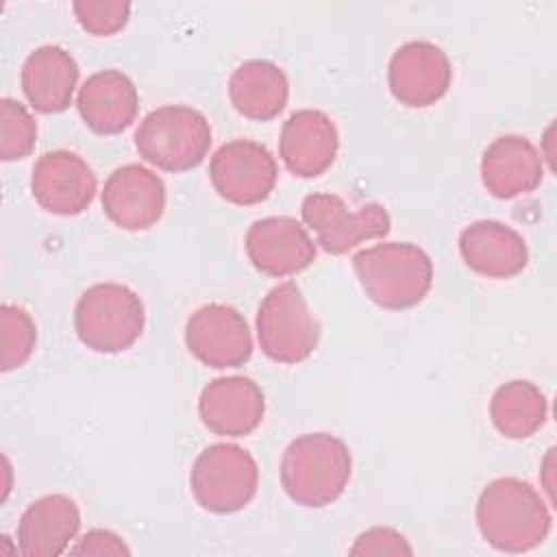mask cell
Masks as SVG:
<instances>
[{"label":"cell","mask_w":557,"mask_h":557,"mask_svg":"<svg viewBox=\"0 0 557 557\" xmlns=\"http://www.w3.org/2000/svg\"><path fill=\"white\" fill-rule=\"evenodd\" d=\"M453 67L446 52L431 41H407L389 61L387 81L392 96L405 107H429L450 85Z\"/></svg>","instance_id":"obj_13"},{"label":"cell","mask_w":557,"mask_h":557,"mask_svg":"<svg viewBox=\"0 0 557 557\" xmlns=\"http://www.w3.org/2000/svg\"><path fill=\"white\" fill-rule=\"evenodd\" d=\"M459 252L470 270L487 278H509L527 268L529 250L518 231L496 220H479L459 235Z\"/></svg>","instance_id":"obj_17"},{"label":"cell","mask_w":557,"mask_h":557,"mask_svg":"<svg viewBox=\"0 0 557 557\" xmlns=\"http://www.w3.org/2000/svg\"><path fill=\"white\" fill-rule=\"evenodd\" d=\"M198 413L209 431L242 437L252 433L263 420V392L248 376H220L202 389Z\"/></svg>","instance_id":"obj_15"},{"label":"cell","mask_w":557,"mask_h":557,"mask_svg":"<svg viewBox=\"0 0 557 557\" xmlns=\"http://www.w3.org/2000/svg\"><path fill=\"white\" fill-rule=\"evenodd\" d=\"M128 546L122 542L120 535L107 529H91L87 531L78 544L72 548V555H128Z\"/></svg>","instance_id":"obj_28"},{"label":"cell","mask_w":557,"mask_h":557,"mask_svg":"<svg viewBox=\"0 0 557 557\" xmlns=\"http://www.w3.org/2000/svg\"><path fill=\"white\" fill-rule=\"evenodd\" d=\"M189 485L196 503L213 513L244 509L259 485V468L237 444H211L194 461Z\"/></svg>","instance_id":"obj_7"},{"label":"cell","mask_w":557,"mask_h":557,"mask_svg":"<svg viewBox=\"0 0 557 557\" xmlns=\"http://www.w3.org/2000/svg\"><path fill=\"white\" fill-rule=\"evenodd\" d=\"M337 146L339 137L333 120L322 111L300 109L283 124L278 152L292 174L313 178L331 168Z\"/></svg>","instance_id":"obj_16"},{"label":"cell","mask_w":557,"mask_h":557,"mask_svg":"<svg viewBox=\"0 0 557 557\" xmlns=\"http://www.w3.org/2000/svg\"><path fill=\"white\" fill-rule=\"evenodd\" d=\"M139 157L165 172H185L202 163L211 146L207 117L185 104L150 111L135 131Z\"/></svg>","instance_id":"obj_4"},{"label":"cell","mask_w":557,"mask_h":557,"mask_svg":"<svg viewBox=\"0 0 557 557\" xmlns=\"http://www.w3.org/2000/svg\"><path fill=\"white\" fill-rule=\"evenodd\" d=\"M141 298L120 283H96L83 292L74 309L78 339L96 352H122L144 331Z\"/></svg>","instance_id":"obj_5"},{"label":"cell","mask_w":557,"mask_h":557,"mask_svg":"<svg viewBox=\"0 0 557 557\" xmlns=\"http://www.w3.org/2000/svg\"><path fill=\"white\" fill-rule=\"evenodd\" d=\"M352 268L368 298L392 311L418 305L433 283L429 255L409 242H385L359 250Z\"/></svg>","instance_id":"obj_3"},{"label":"cell","mask_w":557,"mask_h":557,"mask_svg":"<svg viewBox=\"0 0 557 557\" xmlns=\"http://www.w3.org/2000/svg\"><path fill=\"white\" fill-rule=\"evenodd\" d=\"M257 337L263 355L276 363H298L315 350L320 324L296 283H281L261 300Z\"/></svg>","instance_id":"obj_6"},{"label":"cell","mask_w":557,"mask_h":557,"mask_svg":"<svg viewBox=\"0 0 557 557\" xmlns=\"http://www.w3.org/2000/svg\"><path fill=\"white\" fill-rule=\"evenodd\" d=\"M300 213L318 244L331 255H344L366 239H381L389 233V215L379 202L350 211L335 194H309Z\"/></svg>","instance_id":"obj_8"},{"label":"cell","mask_w":557,"mask_h":557,"mask_svg":"<svg viewBox=\"0 0 557 557\" xmlns=\"http://www.w3.org/2000/svg\"><path fill=\"white\" fill-rule=\"evenodd\" d=\"M350 470L352 457L339 437L331 433H307L285 448L281 483L294 503L302 507H326L344 494Z\"/></svg>","instance_id":"obj_2"},{"label":"cell","mask_w":557,"mask_h":557,"mask_svg":"<svg viewBox=\"0 0 557 557\" xmlns=\"http://www.w3.org/2000/svg\"><path fill=\"white\" fill-rule=\"evenodd\" d=\"M0 370L9 372L28 361L37 342V329L33 318L15 305L4 302L0 307Z\"/></svg>","instance_id":"obj_24"},{"label":"cell","mask_w":557,"mask_h":557,"mask_svg":"<svg viewBox=\"0 0 557 557\" xmlns=\"http://www.w3.org/2000/svg\"><path fill=\"white\" fill-rule=\"evenodd\" d=\"M544 176L540 150L520 135L494 139L481 159V181L496 198H516L533 191Z\"/></svg>","instance_id":"obj_18"},{"label":"cell","mask_w":557,"mask_h":557,"mask_svg":"<svg viewBox=\"0 0 557 557\" xmlns=\"http://www.w3.org/2000/svg\"><path fill=\"white\" fill-rule=\"evenodd\" d=\"M548 416L546 396L531 381H509L500 385L490 403V418L498 433L509 440L531 437Z\"/></svg>","instance_id":"obj_23"},{"label":"cell","mask_w":557,"mask_h":557,"mask_svg":"<svg viewBox=\"0 0 557 557\" xmlns=\"http://www.w3.org/2000/svg\"><path fill=\"white\" fill-rule=\"evenodd\" d=\"M35 200L54 215H78L96 196V174L83 157L52 150L37 159L30 176Z\"/></svg>","instance_id":"obj_11"},{"label":"cell","mask_w":557,"mask_h":557,"mask_svg":"<svg viewBox=\"0 0 557 557\" xmlns=\"http://www.w3.org/2000/svg\"><path fill=\"white\" fill-rule=\"evenodd\" d=\"M246 252L259 272L289 276L313 263L315 244L294 218L272 215L252 222L246 233Z\"/></svg>","instance_id":"obj_14"},{"label":"cell","mask_w":557,"mask_h":557,"mask_svg":"<svg viewBox=\"0 0 557 557\" xmlns=\"http://www.w3.org/2000/svg\"><path fill=\"white\" fill-rule=\"evenodd\" d=\"M78 24L98 37L122 30L131 15V4L122 0H76L72 4Z\"/></svg>","instance_id":"obj_26"},{"label":"cell","mask_w":557,"mask_h":557,"mask_svg":"<svg viewBox=\"0 0 557 557\" xmlns=\"http://www.w3.org/2000/svg\"><path fill=\"white\" fill-rule=\"evenodd\" d=\"M83 122L98 135H117L137 115L139 96L133 81L120 70L91 74L76 98Z\"/></svg>","instance_id":"obj_19"},{"label":"cell","mask_w":557,"mask_h":557,"mask_svg":"<svg viewBox=\"0 0 557 557\" xmlns=\"http://www.w3.org/2000/svg\"><path fill=\"white\" fill-rule=\"evenodd\" d=\"M107 218L124 231H146L165 211V185L148 168L128 163L109 174L102 189Z\"/></svg>","instance_id":"obj_12"},{"label":"cell","mask_w":557,"mask_h":557,"mask_svg":"<svg viewBox=\"0 0 557 557\" xmlns=\"http://www.w3.org/2000/svg\"><path fill=\"white\" fill-rule=\"evenodd\" d=\"M413 548L398 531L389 527H374L361 533L350 548V555H411Z\"/></svg>","instance_id":"obj_27"},{"label":"cell","mask_w":557,"mask_h":557,"mask_svg":"<svg viewBox=\"0 0 557 557\" xmlns=\"http://www.w3.org/2000/svg\"><path fill=\"white\" fill-rule=\"evenodd\" d=\"M78 83L74 57L59 46H41L22 65V89L39 113H59L72 102Z\"/></svg>","instance_id":"obj_21"},{"label":"cell","mask_w":557,"mask_h":557,"mask_svg":"<svg viewBox=\"0 0 557 557\" xmlns=\"http://www.w3.org/2000/svg\"><path fill=\"white\" fill-rule=\"evenodd\" d=\"M228 96L237 113L255 122H268L285 109L289 83L276 63L250 59L231 74Z\"/></svg>","instance_id":"obj_22"},{"label":"cell","mask_w":557,"mask_h":557,"mask_svg":"<svg viewBox=\"0 0 557 557\" xmlns=\"http://www.w3.org/2000/svg\"><path fill=\"white\" fill-rule=\"evenodd\" d=\"M81 513L65 494H48L26 507L17 524V546L26 557H57L76 537Z\"/></svg>","instance_id":"obj_20"},{"label":"cell","mask_w":557,"mask_h":557,"mask_svg":"<svg viewBox=\"0 0 557 557\" xmlns=\"http://www.w3.org/2000/svg\"><path fill=\"white\" fill-rule=\"evenodd\" d=\"M209 174L215 191L233 205H257L276 183V161L270 150L250 139H233L211 157Z\"/></svg>","instance_id":"obj_9"},{"label":"cell","mask_w":557,"mask_h":557,"mask_svg":"<svg viewBox=\"0 0 557 557\" xmlns=\"http://www.w3.org/2000/svg\"><path fill=\"white\" fill-rule=\"evenodd\" d=\"M189 352L209 368H237L252 355V337L244 315L220 302L196 309L185 326Z\"/></svg>","instance_id":"obj_10"},{"label":"cell","mask_w":557,"mask_h":557,"mask_svg":"<svg viewBox=\"0 0 557 557\" xmlns=\"http://www.w3.org/2000/svg\"><path fill=\"white\" fill-rule=\"evenodd\" d=\"M476 524L496 550L524 553L546 540L550 513L535 487L516 476H503L481 492Z\"/></svg>","instance_id":"obj_1"},{"label":"cell","mask_w":557,"mask_h":557,"mask_svg":"<svg viewBox=\"0 0 557 557\" xmlns=\"http://www.w3.org/2000/svg\"><path fill=\"white\" fill-rule=\"evenodd\" d=\"M37 124L24 104L11 98L0 100V157L4 161L24 159L35 148Z\"/></svg>","instance_id":"obj_25"}]
</instances>
